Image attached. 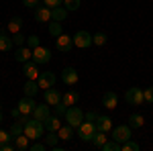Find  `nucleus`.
I'll return each mask as SVG.
<instances>
[{
	"mask_svg": "<svg viewBox=\"0 0 153 151\" xmlns=\"http://www.w3.org/2000/svg\"><path fill=\"white\" fill-rule=\"evenodd\" d=\"M68 14L70 10L61 4V6H55V8H51V21H57V23H63L65 19H68Z\"/></svg>",
	"mask_w": 153,
	"mask_h": 151,
	"instance_id": "nucleus-20",
	"label": "nucleus"
},
{
	"mask_svg": "<svg viewBox=\"0 0 153 151\" xmlns=\"http://www.w3.org/2000/svg\"><path fill=\"white\" fill-rule=\"evenodd\" d=\"M14 59L19 61V63H27V61H31L33 59V49L29 45H21L16 51H14Z\"/></svg>",
	"mask_w": 153,
	"mask_h": 151,
	"instance_id": "nucleus-13",
	"label": "nucleus"
},
{
	"mask_svg": "<svg viewBox=\"0 0 153 151\" xmlns=\"http://www.w3.org/2000/svg\"><path fill=\"white\" fill-rule=\"evenodd\" d=\"M120 151H139V143H137V141H133V139L125 141V143L120 145Z\"/></svg>",
	"mask_w": 153,
	"mask_h": 151,
	"instance_id": "nucleus-32",
	"label": "nucleus"
},
{
	"mask_svg": "<svg viewBox=\"0 0 153 151\" xmlns=\"http://www.w3.org/2000/svg\"><path fill=\"white\" fill-rule=\"evenodd\" d=\"M35 21L37 23H49L51 21V8L49 6H37L35 8Z\"/></svg>",
	"mask_w": 153,
	"mask_h": 151,
	"instance_id": "nucleus-16",
	"label": "nucleus"
},
{
	"mask_svg": "<svg viewBox=\"0 0 153 151\" xmlns=\"http://www.w3.org/2000/svg\"><path fill=\"white\" fill-rule=\"evenodd\" d=\"M100 149H102V151H120V143L114 141V139H110V141H106Z\"/></svg>",
	"mask_w": 153,
	"mask_h": 151,
	"instance_id": "nucleus-31",
	"label": "nucleus"
},
{
	"mask_svg": "<svg viewBox=\"0 0 153 151\" xmlns=\"http://www.w3.org/2000/svg\"><path fill=\"white\" fill-rule=\"evenodd\" d=\"M96 131H102V133H108V131H112V118L110 116H102L98 115V118H96Z\"/></svg>",
	"mask_w": 153,
	"mask_h": 151,
	"instance_id": "nucleus-18",
	"label": "nucleus"
},
{
	"mask_svg": "<svg viewBox=\"0 0 153 151\" xmlns=\"http://www.w3.org/2000/svg\"><path fill=\"white\" fill-rule=\"evenodd\" d=\"M0 108H2V104H0Z\"/></svg>",
	"mask_w": 153,
	"mask_h": 151,
	"instance_id": "nucleus-47",
	"label": "nucleus"
},
{
	"mask_svg": "<svg viewBox=\"0 0 153 151\" xmlns=\"http://www.w3.org/2000/svg\"><path fill=\"white\" fill-rule=\"evenodd\" d=\"M80 4H82V0H63V6H65L70 12L78 10V8H80Z\"/></svg>",
	"mask_w": 153,
	"mask_h": 151,
	"instance_id": "nucleus-33",
	"label": "nucleus"
},
{
	"mask_svg": "<svg viewBox=\"0 0 153 151\" xmlns=\"http://www.w3.org/2000/svg\"><path fill=\"white\" fill-rule=\"evenodd\" d=\"M143 125H145V118H143V115H131V116H129V127H131V129H141Z\"/></svg>",
	"mask_w": 153,
	"mask_h": 151,
	"instance_id": "nucleus-28",
	"label": "nucleus"
},
{
	"mask_svg": "<svg viewBox=\"0 0 153 151\" xmlns=\"http://www.w3.org/2000/svg\"><path fill=\"white\" fill-rule=\"evenodd\" d=\"M49 35H51V37L63 35V27H61V23H57V21H51V23H49Z\"/></svg>",
	"mask_w": 153,
	"mask_h": 151,
	"instance_id": "nucleus-30",
	"label": "nucleus"
},
{
	"mask_svg": "<svg viewBox=\"0 0 153 151\" xmlns=\"http://www.w3.org/2000/svg\"><path fill=\"white\" fill-rule=\"evenodd\" d=\"M10 139H14V137L10 135V131H2V129H0V145L6 143V141H10Z\"/></svg>",
	"mask_w": 153,
	"mask_h": 151,
	"instance_id": "nucleus-40",
	"label": "nucleus"
},
{
	"mask_svg": "<svg viewBox=\"0 0 153 151\" xmlns=\"http://www.w3.org/2000/svg\"><path fill=\"white\" fill-rule=\"evenodd\" d=\"M29 141H31V139H29V137H27V135L23 133V135L14 137V147H16L19 151H27V149H29V145H31Z\"/></svg>",
	"mask_w": 153,
	"mask_h": 151,
	"instance_id": "nucleus-25",
	"label": "nucleus"
},
{
	"mask_svg": "<svg viewBox=\"0 0 153 151\" xmlns=\"http://www.w3.org/2000/svg\"><path fill=\"white\" fill-rule=\"evenodd\" d=\"M0 123H2V108H0Z\"/></svg>",
	"mask_w": 153,
	"mask_h": 151,
	"instance_id": "nucleus-46",
	"label": "nucleus"
},
{
	"mask_svg": "<svg viewBox=\"0 0 153 151\" xmlns=\"http://www.w3.org/2000/svg\"><path fill=\"white\" fill-rule=\"evenodd\" d=\"M43 133H45V125H43V121L27 118V123H25V135H27L29 139H31V141L43 139Z\"/></svg>",
	"mask_w": 153,
	"mask_h": 151,
	"instance_id": "nucleus-1",
	"label": "nucleus"
},
{
	"mask_svg": "<svg viewBox=\"0 0 153 151\" xmlns=\"http://www.w3.org/2000/svg\"><path fill=\"white\" fill-rule=\"evenodd\" d=\"M43 125H45V131H53V133H57L59 127H61V116L59 115H49L45 121H43Z\"/></svg>",
	"mask_w": 153,
	"mask_h": 151,
	"instance_id": "nucleus-15",
	"label": "nucleus"
},
{
	"mask_svg": "<svg viewBox=\"0 0 153 151\" xmlns=\"http://www.w3.org/2000/svg\"><path fill=\"white\" fill-rule=\"evenodd\" d=\"M53 108H55V115H59V116H65V110H68V104H63V102H59V104H55Z\"/></svg>",
	"mask_w": 153,
	"mask_h": 151,
	"instance_id": "nucleus-39",
	"label": "nucleus"
},
{
	"mask_svg": "<svg viewBox=\"0 0 153 151\" xmlns=\"http://www.w3.org/2000/svg\"><path fill=\"white\" fill-rule=\"evenodd\" d=\"M65 121H68V125H71L74 129H78L84 123V110L78 108V106H68V110H65Z\"/></svg>",
	"mask_w": 153,
	"mask_h": 151,
	"instance_id": "nucleus-2",
	"label": "nucleus"
},
{
	"mask_svg": "<svg viewBox=\"0 0 153 151\" xmlns=\"http://www.w3.org/2000/svg\"><path fill=\"white\" fill-rule=\"evenodd\" d=\"M12 43H14V45H27V37H23V33H14V35H12Z\"/></svg>",
	"mask_w": 153,
	"mask_h": 151,
	"instance_id": "nucleus-36",
	"label": "nucleus"
},
{
	"mask_svg": "<svg viewBox=\"0 0 153 151\" xmlns=\"http://www.w3.org/2000/svg\"><path fill=\"white\" fill-rule=\"evenodd\" d=\"M71 39H74V47H78V49H88L90 45H94L92 35H90L88 31H78Z\"/></svg>",
	"mask_w": 153,
	"mask_h": 151,
	"instance_id": "nucleus-4",
	"label": "nucleus"
},
{
	"mask_svg": "<svg viewBox=\"0 0 153 151\" xmlns=\"http://www.w3.org/2000/svg\"><path fill=\"white\" fill-rule=\"evenodd\" d=\"M29 149H31V151H45V149H47V145H45V141L41 143V139H37L35 143L29 145Z\"/></svg>",
	"mask_w": 153,
	"mask_h": 151,
	"instance_id": "nucleus-35",
	"label": "nucleus"
},
{
	"mask_svg": "<svg viewBox=\"0 0 153 151\" xmlns=\"http://www.w3.org/2000/svg\"><path fill=\"white\" fill-rule=\"evenodd\" d=\"M131 131H133V129H131L129 125H118V127H112V137H110V139L118 141V143L123 145L125 141L131 139Z\"/></svg>",
	"mask_w": 153,
	"mask_h": 151,
	"instance_id": "nucleus-6",
	"label": "nucleus"
},
{
	"mask_svg": "<svg viewBox=\"0 0 153 151\" xmlns=\"http://www.w3.org/2000/svg\"><path fill=\"white\" fill-rule=\"evenodd\" d=\"M125 100H127V104H131V106L145 104V96H143V90H141V88H129V90L125 92Z\"/></svg>",
	"mask_w": 153,
	"mask_h": 151,
	"instance_id": "nucleus-3",
	"label": "nucleus"
},
{
	"mask_svg": "<svg viewBox=\"0 0 153 151\" xmlns=\"http://www.w3.org/2000/svg\"><path fill=\"white\" fill-rule=\"evenodd\" d=\"M78 80H80V76H78V70L76 68H63V71H61V82L65 86H76Z\"/></svg>",
	"mask_w": 153,
	"mask_h": 151,
	"instance_id": "nucleus-9",
	"label": "nucleus"
},
{
	"mask_svg": "<svg viewBox=\"0 0 153 151\" xmlns=\"http://www.w3.org/2000/svg\"><path fill=\"white\" fill-rule=\"evenodd\" d=\"M61 96H63V94L59 92V90L55 88V86L47 88V90H45V94H43V98H45V102H47L49 106H55V104H59V102H61Z\"/></svg>",
	"mask_w": 153,
	"mask_h": 151,
	"instance_id": "nucleus-12",
	"label": "nucleus"
},
{
	"mask_svg": "<svg viewBox=\"0 0 153 151\" xmlns=\"http://www.w3.org/2000/svg\"><path fill=\"white\" fill-rule=\"evenodd\" d=\"M35 96H23L21 100H19V110H21V115H33V110H35Z\"/></svg>",
	"mask_w": 153,
	"mask_h": 151,
	"instance_id": "nucleus-8",
	"label": "nucleus"
},
{
	"mask_svg": "<svg viewBox=\"0 0 153 151\" xmlns=\"http://www.w3.org/2000/svg\"><path fill=\"white\" fill-rule=\"evenodd\" d=\"M39 82L37 80H27L25 82V86H23V92L25 96H35V94H39Z\"/></svg>",
	"mask_w": 153,
	"mask_h": 151,
	"instance_id": "nucleus-23",
	"label": "nucleus"
},
{
	"mask_svg": "<svg viewBox=\"0 0 153 151\" xmlns=\"http://www.w3.org/2000/svg\"><path fill=\"white\" fill-rule=\"evenodd\" d=\"M143 96H145V104H153V86L151 88H145Z\"/></svg>",
	"mask_w": 153,
	"mask_h": 151,
	"instance_id": "nucleus-38",
	"label": "nucleus"
},
{
	"mask_svg": "<svg viewBox=\"0 0 153 151\" xmlns=\"http://www.w3.org/2000/svg\"><path fill=\"white\" fill-rule=\"evenodd\" d=\"M106 141H108V137H106V133H102V131H96L94 139L90 141V143H92V145H94V147H98V149H100V147H102V145H104Z\"/></svg>",
	"mask_w": 153,
	"mask_h": 151,
	"instance_id": "nucleus-29",
	"label": "nucleus"
},
{
	"mask_svg": "<svg viewBox=\"0 0 153 151\" xmlns=\"http://www.w3.org/2000/svg\"><path fill=\"white\" fill-rule=\"evenodd\" d=\"M43 141H45L47 147L55 149V147H57V141H59V135H57V133H53V131H47V135H43Z\"/></svg>",
	"mask_w": 153,
	"mask_h": 151,
	"instance_id": "nucleus-27",
	"label": "nucleus"
},
{
	"mask_svg": "<svg viewBox=\"0 0 153 151\" xmlns=\"http://www.w3.org/2000/svg\"><path fill=\"white\" fill-rule=\"evenodd\" d=\"M78 100H80V94L74 92V90H70V92H65L63 96H61V102H63V104H68V106H74Z\"/></svg>",
	"mask_w": 153,
	"mask_h": 151,
	"instance_id": "nucleus-26",
	"label": "nucleus"
},
{
	"mask_svg": "<svg viewBox=\"0 0 153 151\" xmlns=\"http://www.w3.org/2000/svg\"><path fill=\"white\" fill-rule=\"evenodd\" d=\"M23 4L27 8H33V10H35L37 6H39V0H23Z\"/></svg>",
	"mask_w": 153,
	"mask_h": 151,
	"instance_id": "nucleus-43",
	"label": "nucleus"
},
{
	"mask_svg": "<svg viewBox=\"0 0 153 151\" xmlns=\"http://www.w3.org/2000/svg\"><path fill=\"white\" fill-rule=\"evenodd\" d=\"M12 35H6V29H0V51H10L12 49Z\"/></svg>",
	"mask_w": 153,
	"mask_h": 151,
	"instance_id": "nucleus-21",
	"label": "nucleus"
},
{
	"mask_svg": "<svg viewBox=\"0 0 153 151\" xmlns=\"http://www.w3.org/2000/svg\"><path fill=\"white\" fill-rule=\"evenodd\" d=\"M55 47L61 53H70L71 47H74V39L70 35H59V37H55Z\"/></svg>",
	"mask_w": 153,
	"mask_h": 151,
	"instance_id": "nucleus-11",
	"label": "nucleus"
},
{
	"mask_svg": "<svg viewBox=\"0 0 153 151\" xmlns=\"http://www.w3.org/2000/svg\"><path fill=\"white\" fill-rule=\"evenodd\" d=\"M94 135H96V125L90 123V121H84L82 125L78 127V137L82 141H92Z\"/></svg>",
	"mask_w": 153,
	"mask_h": 151,
	"instance_id": "nucleus-5",
	"label": "nucleus"
},
{
	"mask_svg": "<svg viewBox=\"0 0 153 151\" xmlns=\"http://www.w3.org/2000/svg\"><path fill=\"white\" fill-rule=\"evenodd\" d=\"M33 61L39 63V65L49 63V61H51V49H47V47H43V45L35 47V49H33Z\"/></svg>",
	"mask_w": 153,
	"mask_h": 151,
	"instance_id": "nucleus-7",
	"label": "nucleus"
},
{
	"mask_svg": "<svg viewBox=\"0 0 153 151\" xmlns=\"http://www.w3.org/2000/svg\"><path fill=\"white\" fill-rule=\"evenodd\" d=\"M14 149H16V147L12 145L10 141H6V143H2V145H0V151H14Z\"/></svg>",
	"mask_w": 153,
	"mask_h": 151,
	"instance_id": "nucleus-44",
	"label": "nucleus"
},
{
	"mask_svg": "<svg viewBox=\"0 0 153 151\" xmlns=\"http://www.w3.org/2000/svg\"><path fill=\"white\" fill-rule=\"evenodd\" d=\"M21 29H23V19L21 16H12L10 21L6 23V31L14 35V33H21Z\"/></svg>",
	"mask_w": 153,
	"mask_h": 151,
	"instance_id": "nucleus-22",
	"label": "nucleus"
},
{
	"mask_svg": "<svg viewBox=\"0 0 153 151\" xmlns=\"http://www.w3.org/2000/svg\"><path fill=\"white\" fill-rule=\"evenodd\" d=\"M49 115H51V106L47 102L45 104H37L35 110H33V118H37V121H45Z\"/></svg>",
	"mask_w": 153,
	"mask_h": 151,
	"instance_id": "nucleus-19",
	"label": "nucleus"
},
{
	"mask_svg": "<svg viewBox=\"0 0 153 151\" xmlns=\"http://www.w3.org/2000/svg\"><path fill=\"white\" fill-rule=\"evenodd\" d=\"M43 4L49 6V8H55V6H61L63 4V0H43Z\"/></svg>",
	"mask_w": 153,
	"mask_h": 151,
	"instance_id": "nucleus-42",
	"label": "nucleus"
},
{
	"mask_svg": "<svg viewBox=\"0 0 153 151\" xmlns=\"http://www.w3.org/2000/svg\"><path fill=\"white\" fill-rule=\"evenodd\" d=\"M57 135H59L61 141H70L71 137H74V127H71V125H61L59 131H57Z\"/></svg>",
	"mask_w": 153,
	"mask_h": 151,
	"instance_id": "nucleus-24",
	"label": "nucleus"
},
{
	"mask_svg": "<svg viewBox=\"0 0 153 151\" xmlns=\"http://www.w3.org/2000/svg\"><path fill=\"white\" fill-rule=\"evenodd\" d=\"M23 74L27 80H39V63H35L33 59L31 61H27V63H23Z\"/></svg>",
	"mask_w": 153,
	"mask_h": 151,
	"instance_id": "nucleus-10",
	"label": "nucleus"
},
{
	"mask_svg": "<svg viewBox=\"0 0 153 151\" xmlns=\"http://www.w3.org/2000/svg\"><path fill=\"white\" fill-rule=\"evenodd\" d=\"M102 104H104V108H108V110H114V108H117V104H118L117 92H112V90L104 92V96H102Z\"/></svg>",
	"mask_w": 153,
	"mask_h": 151,
	"instance_id": "nucleus-17",
	"label": "nucleus"
},
{
	"mask_svg": "<svg viewBox=\"0 0 153 151\" xmlns=\"http://www.w3.org/2000/svg\"><path fill=\"white\" fill-rule=\"evenodd\" d=\"M27 45L31 47V49H35V47H39L41 45V39L37 35H31V37H27Z\"/></svg>",
	"mask_w": 153,
	"mask_h": 151,
	"instance_id": "nucleus-37",
	"label": "nucleus"
},
{
	"mask_svg": "<svg viewBox=\"0 0 153 151\" xmlns=\"http://www.w3.org/2000/svg\"><path fill=\"white\" fill-rule=\"evenodd\" d=\"M96 118H98V112H94V110H88L84 115V121H90V123H96Z\"/></svg>",
	"mask_w": 153,
	"mask_h": 151,
	"instance_id": "nucleus-41",
	"label": "nucleus"
},
{
	"mask_svg": "<svg viewBox=\"0 0 153 151\" xmlns=\"http://www.w3.org/2000/svg\"><path fill=\"white\" fill-rule=\"evenodd\" d=\"M10 116H12V118H21V116H23V115H21V110H19V106L10 110Z\"/></svg>",
	"mask_w": 153,
	"mask_h": 151,
	"instance_id": "nucleus-45",
	"label": "nucleus"
},
{
	"mask_svg": "<svg viewBox=\"0 0 153 151\" xmlns=\"http://www.w3.org/2000/svg\"><path fill=\"white\" fill-rule=\"evenodd\" d=\"M39 88H43V90H47L51 86H55V74L53 71H41V76H39Z\"/></svg>",
	"mask_w": 153,
	"mask_h": 151,
	"instance_id": "nucleus-14",
	"label": "nucleus"
},
{
	"mask_svg": "<svg viewBox=\"0 0 153 151\" xmlns=\"http://www.w3.org/2000/svg\"><path fill=\"white\" fill-rule=\"evenodd\" d=\"M92 41H94V45H106L108 37L104 33H96V35H92Z\"/></svg>",
	"mask_w": 153,
	"mask_h": 151,
	"instance_id": "nucleus-34",
	"label": "nucleus"
}]
</instances>
